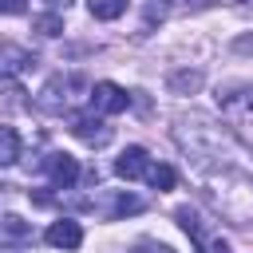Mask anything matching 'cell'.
Returning <instances> with one entry per match:
<instances>
[{
	"instance_id": "cell-18",
	"label": "cell",
	"mask_w": 253,
	"mask_h": 253,
	"mask_svg": "<svg viewBox=\"0 0 253 253\" xmlns=\"http://www.w3.org/2000/svg\"><path fill=\"white\" fill-rule=\"evenodd\" d=\"M28 0H0V16H24Z\"/></svg>"
},
{
	"instance_id": "cell-22",
	"label": "cell",
	"mask_w": 253,
	"mask_h": 253,
	"mask_svg": "<svg viewBox=\"0 0 253 253\" xmlns=\"http://www.w3.org/2000/svg\"><path fill=\"white\" fill-rule=\"evenodd\" d=\"M186 4H202V0H186Z\"/></svg>"
},
{
	"instance_id": "cell-5",
	"label": "cell",
	"mask_w": 253,
	"mask_h": 253,
	"mask_svg": "<svg viewBox=\"0 0 253 253\" xmlns=\"http://www.w3.org/2000/svg\"><path fill=\"white\" fill-rule=\"evenodd\" d=\"M83 87V79L79 75H55V79H47L43 83V91L36 95V107L40 111H47V115H63L67 107H71V91H79Z\"/></svg>"
},
{
	"instance_id": "cell-2",
	"label": "cell",
	"mask_w": 253,
	"mask_h": 253,
	"mask_svg": "<svg viewBox=\"0 0 253 253\" xmlns=\"http://www.w3.org/2000/svg\"><path fill=\"white\" fill-rule=\"evenodd\" d=\"M194 178H198L206 202L213 206V213H221L233 225L253 221V174L249 170H206Z\"/></svg>"
},
{
	"instance_id": "cell-8",
	"label": "cell",
	"mask_w": 253,
	"mask_h": 253,
	"mask_svg": "<svg viewBox=\"0 0 253 253\" xmlns=\"http://www.w3.org/2000/svg\"><path fill=\"white\" fill-rule=\"evenodd\" d=\"M71 134L79 138V142H87V146H107L111 142V126H107V119L103 115H75L71 119Z\"/></svg>"
},
{
	"instance_id": "cell-10",
	"label": "cell",
	"mask_w": 253,
	"mask_h": 253,
	"mask_svg": "<svg viewBox=\"0 0 253 253\" xmlns=\"http://www.w3.org/2000/svg\"><path fill=\"white\" fill-rule=\"evenodd\" d=\"M43 241L55 245V249H79V245H83V225H79L75 217H59V221L47 225Z\"/></svg>"
},
{
	"instance_id": "cell-1",
	"label": "cell",
	"mask_w": 253,
	"mask_h": 253,
	"mask_svg": "<svg viewBox=\"0 0 253 253\" xmlns=\"http://www.w3.org/2000/svg\"><path fill=\"white\" fill-rule=\"evenodd\" d=\"M170 138L194 174H206V170H249L253 174V150L237 138L233 126L213 123L210 115H178L170 126Z\"/></svg>"
},
{
	"instance_id": "cell-12",
	"label": "cell",
	"mask_w": 253,
	"mask_h": 253,
	"mask_svg": "<svg viewBox=\"0 0 253 253\" xmlns=\"http://www.w3.org/2000/svg\"><path fill=\"white\" fill-rule=\"evenodd\" d=\"M146 166H150V154H146L142 146H126V150L115 158V174H119V178H126V182L142 178V174H146Z\"/></svg>"
},
{
	"instance_id": "cell-4",
	"label": "cell",
	"mask_w": 253,
	"mask_h": 253,
	"mask_svg": "<svg viewBox=\"0 0 253 253\" xmlns=\"http://www.w3.org/2000/svg\"><path fill=\"white\" fill-rule=\"evenodd\" d=\"M213 99H217V107H221L225 119H233V123H253V83H249V79L221 83Z\"/></svg>"
},
{
	"instance_id": "cell-7",
	"label": "cell",
	"mask_w": 253,
	"mask_h": 253,
	"mask_svg": "<svg viewBox=\"0 0 253 253\" xmlns=\"http://www.w3.org/2000/svg\"><path fill=\"white\" fill-rule=\"evenodd\" d=\"M87 99H91V111L95 115H123L126 107H130V95L119 87V83H111V79H99L91 91H87Z\"/></svg>"
},
{
	"instance_id": "cell-16",
	"label": "cell",
	"mask_w": 253,
	"mask_h": 253,
	"mask_svg": "<svg viewBox=\"0 0 253 253\" xmlns=\"http://www.w3.org/2000/svg\"><path fill=\"white\" fill-rule=\"evenodd\" d=\"M202 87V71H174L170 75V91H198Z\"/></svg>"
},
{
	"instance_id": "cell-14",
	"label": "cell",
	"mask_w": 253,
	"mask_h": 253,
	"mask_svg": "<svg viewBox=\"0 0 253 253\" xmlns=\"http://www.w3.org/2000/svg\"><path fill=\"white\" fill-rule=\"evenodd\" d=\"M12 162H20V134L16 126L0 123V166H12Z\"/></svg>"
},
{
	"instance_id": "cell-15",
	"label": "cell",
	"mask_w": 253,
	"mask_h": 253,
	"mask_svg": "<svg viewBox=\"0 0 253 253\" xmlns=\"http://www.w3.org/2000/svg\"><path fill=\"white\" fill-rule=\"evenodd\" d=\"M87 8L95 20H119L126 12V0H87Z\"/></svg>"
},
{
	"instance_id": "cell-21",
	"label": "cell",
	"mask_w": 253,
	"mask_h": 253,
	"mask_svg": "<svg viewBox=\"0 0 253 253\" xmlns=\"http://www.w3.org/2000/svg\"><path fill=\"white\" fill-rule=\"evenodd\" d=\"M237 4H253V0H237Z\"/></svg>"
},
{
	"instance_id": "cell-6",
	"label": "cell",
	"mask_w": 253,
	"mask_h": 253,
	"mask_svg": "<svg viewBox=\"0 0 253 253\" xmlns=\"http://www.w3.org/2000/svg\"><path fill=\"white\" fill-rule=\"evenodd\" d=\"M83 206H91V210H99L107 221H119V217H130V213H142V198H134V194H126V190H103V194H95V198H87Z\"/></svg>"
},
{
	"instance_id": "cell-17",
	"label": "cell",
	"mask_w": 253,
	"mask_h": 253,
	"mask_svg": "<svg viewBox=\"0 0 253 253\" xmlns=\"http://www.w3.org/2000/svg\"><path fill=\"white\" fill-rule=\"evenodd\" d=\"M36 28H40L43 36H59V32H63V20H59V16H36Z\"/></svg>"
},
{
	"instance_id": "cell-19",
	"label": "cell",
	"mask_w": 253,
	"mask_h": 253,
	"mask_svg": "<svg viewBox=\"0 0 253 253\" xmlns=\"http://www.w3.org/2000/svg\"><path fill=\"white\" fill-rule=\"evenodd\" d=\"M130 253H174L170 245H162V241H138Z\"/></svg>"
},
{
	"instance_id": "cell-3",
	"label": "cell",
	"mask_w": 253,
	"mask_h": 253,
	"mask_svg": "<svg viewBox=\"0 0 253 253\" xmlns=\"http://www.w3.org/2000/svg\"><path fill=\"white\" fill-rule=\"evenodd\" d=\"M174 221L182 225V233L198 245V253H229V245H225V237H221V229H213L194 206H178L174 210Z\"/></svg>"
},
{
	"instance_id": "cell-9",
	"label": "cell",
	"mask_w": 253,
	"mask_h": 253,
	"mask_svg": "<svg viewBox=\"0 0 253 253\" xmlns=\"http://www.w3.org/2000/svg\"><path fill=\"white\" fill-rule=\"evenodd\" d=\"M43 170H47V178H51L55 190H71V186L79 182V162H75L71 154H63V150L47 154V158H43Z\"/></svg>"
},
{
	"instance_id": "cell-13",
	"label": "cell",
	"mask_w": 253,
	"mask_h": 253,
	"mask_svg": "<svg viewBox=\"0 0 253 253\" xmlns=\"http://www.w3.org/2000/svg\"><path fill=\"white\" fill-rule=\"evenodd\" d=\"M158 194H166V190H174V182H178V174H174V166H166V162H150L146 166V174H142Z\"/></svg>"
},
{
	"instance_id": "cell-11",
	"label": "cell",
	"mask_w": 253,
	"mask_h": 253,
	"mask_svg": "<svg viewBox=\"0 0 253 253\" xmlns=\"http://www.w3.org/2000/svg\"><path fill=\"white\" fill-rule=\"evenodd\" d=\"M32 237H36L32 221H24L20 213H0V245H4V249H20V245H28Z\"/></svg>"
},
{
	"instance_id": "cell-20",
	"label": "cell",
	"mask_w": 253,
	"mask_h": 253,
	"mask_svg": "<svg viewBox=\"0 0 253 253\" xmlns=\"http://www.w3.org/2000/svg\"><path fill=\"white\" fill-rule=\"evenodd\" d=\"M67 4L71 0H47V8H55V12H67Z\"/></svg>"
}]
</instances>
